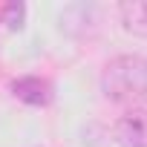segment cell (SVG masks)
I'll return each mask as SVG.
<instances>
[{
  "mask_svg": "<svg viewBox=\"0 0 147 147\" xmlns=\"http://www.w3.org/2000/svg\"><path fill=\"white\" fill-rule=\"evenodd\" d=\"M101 92L127 110H136L147 101V58L118 55L107 61L101 72Z\"/></svg>",
  "mask_w": 147,
  "mask_h": 147,
  "instance_id": "obj_1",
  "label": "cell"
},
{
  "mask_svg": "<svg viewBox=\"0 0 147 147\" xmlns=\"http://www.w3.org/2000/svg\"><path fill=\"white\" fill-rule=\"evenodd\" d=\"M118 18H121V26L130 35L147 38V0H127V3H118Z\"/></svg>",
  "mask_w": 147,
  "mask_h": 147,
  "instance_id": "obj_4",
  "label": "cell"
},
{
  "mask_svg": "<svg viewBox=\"0 0 147 147\" xmlns=\"http://www.w3.org/2000/svg\"><path fill=\"white\" fill-rule=\"evenodd\" d=\"M12 92H15V98H20L23 104H32V107H43V104L52 101V87L43 78H35V75L18 78L12 84Z\"/></svg>",
  "mask_w": 147,
  "mask_h": 147,
  "instance_id": "obj_3",
  "label": "cell"
},
{
  "mask_svg": "<svg viewBox=\"0 0 147 147\" xmlns=\"http://www.w3.org/2000/svg\"><path fill=\"white\" fill-rule=\"evenodd\" d=\"M113 138L118 147H147V110L136 107L118 115L113 124Z\"/></svg>",
  "mask_w": 147,
  "mask_h": 147,
  "instance_id": "obj_2",
  "label": "cell"
},
{
  "mask_svg": "<svg viewBox=\"0 0 147 147\" xmlns=\"http://www.w3.org/2000/svg\"><path fill=\"white\" fill-rule=\"evenodd\" d=\"M23 15H26V6L23 3H9L3 9V20L9 23V29H20L23 26Z\"/></svg>",
  "mask_w": 147,
  "mask_h": 147,
  "instance_id": "obj_5",
  "label": "cell"
}]
</instances>
